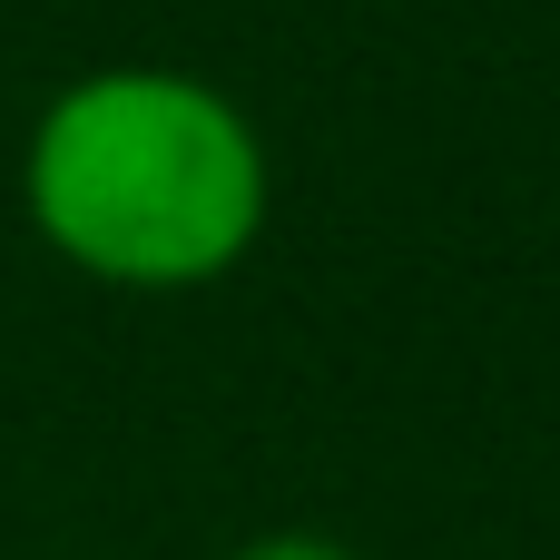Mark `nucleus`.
<instances>
[{"label": "nucleus", "mask_w": 560, "mask_h": 560, "mask_svg": "<svg viewBox=\"0 0 560 560\" xmlns=\"http://www.w3.org/2000/svg\"><path fill=\"white\" fill-rule=\"evenodd\" d=\"M236 560H354L345 541H315V532H276V541H246Z\"/></svg>", "instance_id": "f03ea898"}, {"label": "nucleus", "mask_w": 560, "mask_h": 560, "mask_svg": "<svg viewBox=\"0 0 560 560\" xmlns=\"http://www.w3.org/2000/svg\"><path fill=\"white\" fill-rule=\"evenodd\" d=\"M30 217L98 285H217L266 226L256 118L187 69H98L30 128Z\"/></svg>", "instance_id": "f257e3e1"}]
</instances>
